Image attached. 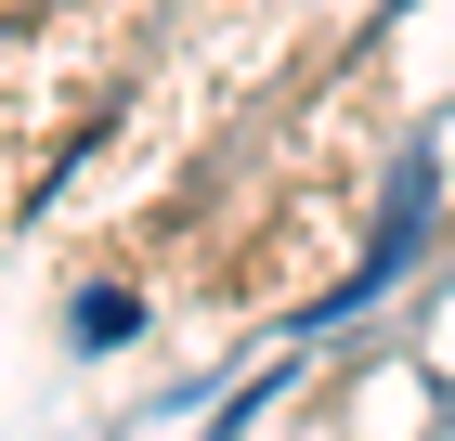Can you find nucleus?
I'll list each match as a JSON object with an SVG mask.
<instances>
[{"label": "nucleus", "instance_id": "obj_1", "mask_svg": "<svg viewBox=\"0 0 455 441\" xmlns=\"http://www.w3.org/2000/svg\"><path fill=\"white\" fill-rule=\"evenodd\" d=\"M429 441H455V390H443V429H429Z\"/></svg>", "mask_w": 455, "mask_h": 441}]
</instances>
